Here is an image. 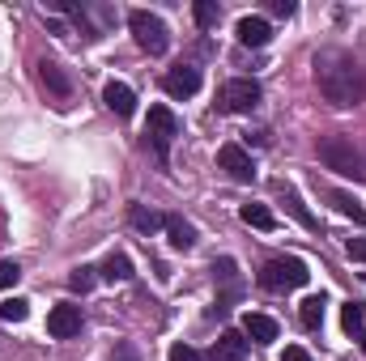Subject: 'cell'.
Returning <instances> with one entry per match:
<instances>
[{"label": "cell", "instance_id": "6da1fadb", "mask_svg": "<svg viewBox=\"0 0 366 361\" xmlns=\"http://www.w3.org/2000/svg\"><path fill=\"white\" fill-rule=\"evenodd\" d=\"M315 86L320 93L332 102V106H358L366 93V68L354 60V56H345V51H320L315 56Z\"/></svg>", "mask_w": 366, "mask_h": 361}, {"label": "cell", "instance_id": "7a4b0ae2", "mask_svg": "<svg viewBox=\"0 0 366 361\" xmlns=\"http://www.w3.org/2000/svg\"><path fill=\"white\" fill-rule=\"evenodd\" d=\"M320 162H324L328 171L345 175V179H362V175H366L362 153L354 149V141H350V136H324V141H320Z\"/></svg>", "mask_w": 366, "mask_h": 361}, {"label": "cell", "instance_id": "3957f363", "mask_svg": "<svg viewBox=\"0 0 366 361\" xmlns=\"http://www.w3.org/2000/svg\"><path fill=\"white\" fill-rule=\"evenodd\" d=\"M128 26H132L141 51H149V56H162V51H167L171 34H167V21H162L158 13H149V9H132V13H128Z\"/></svg>", "mask_w": 366, "mask_h": 361}, {"label": "cell", "instance_id": "277c9868", "mask_svg": "<svg viewBox=\"0 0 366 361\" xmlns=\"http://www.w3.org/2000/svg\"><path fill=\"white\" fill-rule=\"evenodd\" d=\"M307 280H311V272H307L302 260H294V255L269 260V264L260 268V285L273 289V293H281V289H298V285H307Z\"/></svg>", "mask_w": 366, "mask_h": 361}, {"label": "cell", "instance_id": "5b68a950", "mask_svg": "<svg viewBox=\"0 0 366 361\" xmlns=\"http://www.w3.org/2000/svg\"><path fill=\"white\" fill-rule=\"evenodd\" d=\"M179 136V119H175V111L171 106H149V119H145V141L154 145V153L158 158H167L171 153V141Z\"/></svg>", "mask_w": 366, "mask_h": 361}, {"label": "cell", "instance_id": "8992f818", "mask_svg": "<svg viewBox=\"0 0 366 361\" xmlns=\"http://www.w3.org/2000/svg\"><path fill=\"white\" fill-rule=\"evenodd\" d=\"M222 106H226L230 115H252V111L260 106V86H256L252 77L226 81V86H222Z\"/></svg>", "mask_w": 366, "mask_h": 361}, {"label": "cell", "instance_id": "52a82bcc", "mask_svg": "<svg viewBox=\"0 0 366 361\" xmlns=\"http://www.w3.org/2000/svg\"><path fill=\"white\" fill-rule=\"evenodd\" d=\"M217 166H222L234 183H252V179H256L252 158H247V149H243V145H222V149H217Z\"/></svg>", "mask_w": 366, "mask_h": 361}, {"label": "cell", "instance_id": "ba28073f", "mask_svg": "<svg viewBox=\"0 0 366 361\" xmlns=\"http://www.w3.org/2000/svg\"><path fill=\"white\" fill-rule=\"evenodd\" d=\"M47 332H51L56 340H69V336H77V332H81V306H73V302H60V306H51V315H47Z\"/></svg>", "mask_w": 366, "mask_h": 361}, {"label": "cell", "instance_id": "9c48e42d", "mask_svg": "<svg viewBox=\"0 0 366 361\" xmlns=\"http://www.w3.org/2000/svg\"><path fill=\"white\" fill-rule=\"evenodd\" d=\"M162 90L171 93V98H192V93H200V68H192V64L171 68V73L162 77Z\"/></svg>", "mask_w": 366, "mask_h": 361}, {"label": "cell", "instance_id": "30bf717a", "mask_svg": "<svg viewBox=\"0 0 366 361\" xmlns=\"http://www.w3.org/2000/svg\"><path fill=\"white\" fill-rule=\"evenodd\" d=\"M234 34H239V43H243V47H264V43L273 39V26H269L264 17H239Z\"/></svg>", "mask_w": 366, "mask_h": 361}, {"label": "cell", "instance_id": "8fae6325", "mask_svg": "<svg viewBox=\"0 0 366 361\" xmlns=\"http://www.w3.org/2000/svg\"><path fill=\"white\" fill-rule=\"evenodd\" d=\"M102 102H107V106H111V111H115L119 119H128V115L137 111V93L128 90L124 81H111V86L102 90Z\"/></svg>", "mask_w": 366, "mask_h": 361}, {"label": "cell", "instance_id": "7c38bea8", "mask_svg": "<svg viewBox=\"0 0 366 361\" xmlns=\"http://www.w3.org/2000/svg\"><path fill=\"white\" fill-rule=\"evenodd\" d=\"M39 81H43L47 90L56 93L60 102H69V93H73V81L64 77V68H60V64H51V60H43V64H39Z\"/></svg>", "mask_w": 366, "mask_h": 361}, {"label": "cell", "instance_id": "4fadbf2b", "mask_svg": "<svg viewBox=\"0 0 366 361\" xmlns=\"http://www.w3.org/2000/svg\"><path fill=\"white\" fill-rule=\"evenodd\" d=\"M213 361H247V340L239 332H222L213 345Z\"/></svg>", "mask_w": 366, "mask_h": 361}, {"label": "cell", "instance_id": "5bb4252c", "mask_svg": "<svg viewBox=\"0 0 366 361\" xmlns=\"http://www.w3.org/2000/svg\"><path fill=\"white\" fill-rule=\"evenodd\" d=\"M243 332H247L256 345H273V340H277V323L269 319V315H256V310H247V315H243Z\"/></svg>", "mask_w": 366, "mask_h": 361}, {"label": "cell", "instance_id": "9a60e30c", "mask_svg": "<svg viewBox=\"0 0 366 361\" xmlns=\"http://www.w3.org/2000/svg\"><path fill=\"white\" fill-rule=\"evenodd\" d=\"M162 225H167V234H171V247H175V251H192V247H196V230H192L183 217H167Z\"/></svg>", "mask_w": 366, "mask_h": 361}, {"label": "cell", "instance_id": "2e32d148", "mask_svg": "<svg viewBox=\"0 0 366 361\" xmlns=\"http://www.w3.org/2000/svg\"><path fill=\"white\" fill-rule=\"evenodd\" d=\"M281 200H285V208H290V217H294V221H298L302 230H320V221L311 217V208H307V204H302V200H298L294 191H285V187H281Z\"/></svg>", "mask_w": 366, "mask_h": 361}, {"label": "cell", "instance_id": "e0dca14e", "mask_svg": "<svg viewBox=\"0 0 366 361\" xmlns=\"http://www.w3.org/2000/svg\"><path fill=\"white\" fill-rule=\"evenodd\" d=\"M239 217H243L247 225H256V230H273V225H277V217L264 208V204H243V208H239Z\"/></svg>", "mask_w": 366, "mask_h": 361}, {"label": "cell", "instance_id": "ac0fdd59", "mask_svg": "<svg viewBox=\"0 0 366 361\" xmlns=\"http://www.w3.org/2000/svg\"><path fill=\"white\" fill-rule=\"evenodd\" d=\"M162 221H167V217H158L154 208H145V204H132V225H137L141 234H154Z\"/></svg>", "mask_w": 366, "mask_h": 361}, {"label": "cell", "instance_id": "d6986e66", "mask_svg": "<svg viewBox=\"0 0 366 361\" xmlns=\"http://www.w3.org/2000/svg\"><path fill=\"white\" fill-rule=\"evenodd\" d=\"M102 276H107V280H128V276H132V260H128V255H119V251H115V255H107Z\"/></svg>", "mask_w": 366, "mask_h": 361}, {"label": "cell", "instance_id": "ffe728a7", "mask_svg": "<svg viewBox=\"0 0 366 361\" xmlns=\"http://www.w3.org/2000/svg\"><path fill=\"white\" fill-rule=\"evenodd\" d=\"M328 200H332V208H337V213H341V217H354V221H366L362 204H358V200H354V195H345V191H332V195H328Z\"/></svg>", "mask_w": 366, "mask_h": 361}, {"label": "cell", "instance_id": "44dd1931", "mask_svg": "<svg viewBox=\"0 0 366 361\" xmlns=\"http://www.w3.org/2000/svg\"><path fill=\"white\" fill-rule=\"evenodd\" d=\"M298 319H302V327H320L324 323V298H307L298 306Z\"/></svg>", "mask_w": 366, "mask_h": 361}, {"label": "cell", "instance_id": "7402d4cb", "mask_svg": "<svg viewBox=\"0 0 366 361\" xmlns=\"http://www.w3.org/2000/svg\"><path fill=\"white\" fill-rule=\"evenodd\" d=\"M30 315V302L26 298H9V302H0V319L4 323H21Z\"/></svg>", "mask_w": 366, "mask_h": 361}, {"label": "cell", "instance_id": "603a6c76", "mask_svg": "<svg viewBox=\"0 0 366 361\" xmlns=\"http://www.w3.org/2000/svg\"><path fill=\"white\" fill-rule=\"evenodd\" d=\"M217 17H222V9H217L213 0H196V26H200V30H213Z\"/></svg>", "mask_w": 366, "mask_h": 361}, {"label": "cell", "instance_id": "cb8c5ba5", "mask_svg": "<svg viewBox=\"0 0 366 361\" xmlns=\"http://www.w3.org/2000/svg\"><path fill=\"white\" fill-rule=\"evenodd\" d=\"M341 323H345V332H350V336H362V306H358V302H350V306L341 310Z\"/></svg>", "mask_w": 366, "mask_h": 361}, {"label": "cell", "instance_id": "d4e9b609", "mask_svg": "<svg viewBox=\"0 0 366 361\" xmlns=\"http://www.w3.org/2000/svg\"><path fill=\"white\" fill-rule=\"evenodd\" d=\"M69 289H73V293H90V289H94V268H86V264H81V268H73Z\"/></svg>", "mask_w": 366, "mask_h": 361}, {"label": "cell", "instance_id": "484cf974", "mask_svg": "<svg viewBox=\"0 0 366 361\" xmlns=\"http://www.w3.org/2000/svg\"><path fill=\"white\" fill-rule=\"evenodd\" d=\"M17 280H21V268L13 260H0V289H13Z\"/></svg>", "mask_w": 366, "mask_h": 361}, {"label": "cell", "instance_id": "4316f807", "mask_svg": "<svg viewBox=\"0 0 366 361\" xmlns=\"http://www.w3.org/2000/svg\"><path fill=\"white\" fill-rule=\"evenodd\" d=\"M213 276H217V280H226V285H234V280H239L234 260H217V264H213Z\"/></svg>", "mask_w": 366, "mask_h": 361}, {"label": "cell", "instance_id": "83f0119b", "mask_svg": "<svg viewBox=\"0 0 366 361\" xmlns=\"http://www.w3.org/2000/svg\"><path fill=\"white\" fill-rule=\"evenodd\" d=\"M167 357H171V361H204L192 345H171V353H167Z\"/></svg>", "mask_w": 366, "mask_h": 361}, {"label": "cell", "instance_id": "f1b7e54d", "mask_svg": "<svg viewBox=\"0 0 366 361\" xmlns=\"http://www.w3.org/2000/svg\"><path fill=\"white\" fill-rule=\"evenodd\" d=\"M350 260L366 264V238H350Z\"/></svg>", "mask_w": 366, "mask_h": 361}, {"label": "cell", "instance_id": "f546056e", "mask_svg": "<svg viewBox=\"0 0 366 361\" xmlns=\"http://www.w3.org/2000/svg\"><path fill=\"white\" fill-rule=\"evenodd\" d=\"M281 361H311V353H307V349H298V345H290V349L281 353Z\"/></svg>", "mask_w": 366, "mask_h": 361}, {"label": "cell", "instance_id": "4dcf8cb0", "mask_svg": "<svg viewBox=\"0 0 366 361\" xmlns=\"http://www.w3.org/2000/svg\"><path fill=\"white\" fill-rule=\"evenodd\" d=\"M273 13H281V17H290V13H294V4H290V0H273Z\"/></svg>", "mask_w": 366, "mask_h": 361}, {"label": "cell", "instance_id": "1f68e13d", "mask_svg": "<svg viewBox=\"0 0 366 361\" xmlns=\"http://www.w3.org/2000/svg\"><path fill=\"white\" fill-rule=\"evenodd\" d=\"M115 361H137V357H115Z\"/></svg>", "mask_w": 366, "mask_h": 361}, {"label": "cell", "instance_id": "d6a6232c", "mask_svg": "<svg viewBox=\"0 0 366 361\" xmlns=\"http://www.w3.org/2000/svg\"><path fill=\"white\" fill-rule=\"evenodd\" d=\"M362 349H366V336H362Z\"/></svg>", "mask_w": 366, "mask_h": 361}]
</instances>
